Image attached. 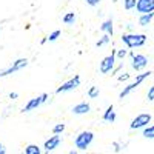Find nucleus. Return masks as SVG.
I'll use <instances>...</instances> for the list:
<instances>
[{
	"label": "nucleus",
	"mask_w": 154,
	"mask_h": 154,
	"mask_svg": "<svg viewBox=\"0 0 154 154\" xmlns=\"http://www.w3.org/2000/svg\"><path fill=\"white\" fill-rule=\"evenodd\" d=\"M17 97H19L17 93H11V94H9V99H17Z\"/></svg>",
	"instance_id": "cd10ccee"
},
{
	"label": "nucleus",
	"mask_w": 154,
	"mask_h": 154,
	"mask_svg": "<svg viewBox=\"0 0 154 154\" xmlns=\"http://www.w3.org/2000/svg\"><path fill=\"white\" fill-rule=\"evenodd\" d=\"M46 100H48V94H46V93H43V94H40V96H37V97L31 99V100L28 102V103L23 106V112H29V111L37 109L42 103H45Z\"/></svg>",
	"instance_id": "0eeeda50"
},
{
	"label": "nucleus",
	"mask_w": 154,
	"mask_h": 154,
	"mask_svg": "<svg viewBox=\"0 0 154 154\" xmlns=\"http://www.w3.org/2000/svg\"><path fill=\"white\" fill-rule=\"evenodd\" d=\"M2 149H5V148H3V145H2V143H0V151H2Z\"/></svg>",
	"instance_id": "7c9ffc66"
},
{
	"label": "nucleus",
	"mask_w": 154,
	"mask_h": 154,
	"mask_svg": "<svg viewBox=\"0 0 154 154\" xmlns=\"http://www.w3.org/2000/svg\"><path fill=\"white\" fill-rule=\"evenodd\" d=\"M114 63H116V49L111 53V56H106L102 59L100 62V72L102 74H108L114 69Z\"/></svg>",
	"instance_id": "6e6552de"
},
{
	"label": "nucleus",
	"mask_w": 154,
	"mask_h": 154,
	"mask_svg": "<svg viewBox=\"0 0 154 154\" xmlns=\"http://www.w3.org/2000/svg\"><path fill=\"white\" fill-rule=\"evenodd\" d=\"M25 154H42V148L34 143H29L25 146Z\"/></svg>",
	"instance_id": "dca6fc26"
},
{
	"label": "nucleus",
	"mask_w": 154,
	"mask_h": 154,
	"mask_svg": "<svg viewBox=\"0 0 154 154\" xmlns=\"http://www.w3.org/2000/svg\"><path fill=\"white\" fill-rule=\"evenodd\" d=\"M85 2L89 5V6H97L100 3V0H85Z\"/></svg>",
	"instance_id": "bb28decb"
},
{
	"label": "nucleus",
	"mask_w": 154,
	"mask_h": 154,
	"mask_svg": "<svg viewBox=\"0 0 154 154\" xmlns=\"http://www.w3.org/2000/svg\"><path fill=\"white\" fill-rule=\"evenodd\" d=\"M100 29L103 31L106 35H109V37H112V34H114V26H112V20L111 19H108V20H105L103 23L100 25Z\"/></svg>",
	"instance_id": "ddd939ff"
},
{
	"label": "nucleus",
	"mask_w": 154,
	"mask_h": 154,
	"mask_svg": "<svg viewBox=\"0 0 154 154\" xmlns=\"http://www.w3.org/2000/svg\"><path fill=\"white\" fill-rule=\"evenodd\" d=\"M66 154H77V151H75V149H71V151H69V152H66Z\"/></svg>",
	"instance_id": "c85d7f7f"
},
{
	"label": "nucleus",
	"mask_w": 154,
	"mask_h": 154,
	"mask_svg": "<svg viewBox=\"0 0 154 154\" xmlns=\"http://www.w3.org/2000/svg\"><path fill=\"white\" fill-rule=\"evenodd\" d=\"M136 11L140 16L142 14H149L154 12V0H137L136 3Z\"/></svg>",
	"instance_id": "9d476101"
},
{
	"label": "nucleus",
	"mask_w": 154,
	"mask_h": 154,
	"mask_svg": "<svg viewBox=\"0 0 154 154\" xmlns=\"http://www.w3.org/2000/svg\"><path fill=\"white\" fill-rule=\"evenodd\" d=\"M60 142H62L60 136H56V134H54V136H51L49 139H46V140H45L43 148H45V151H46V152H49V151H54L56 148H59Z\"/></svg>",
	"instance_id": "9b49d317"
},
{
	"label": "nucleus",
	"mask_w": 154,
	"mask_h": 154,
	"mask_svg": "<svg viewBox=\"0 0 154 154\" xmlns=\"http://www.w3.org/2000/svg\"><path fill=\"white\" fill-rule=\"evenodd\" d=\"M151 74H152V71H146V72H142V74H137V75H136V79H134V82L128 83V85L122 89V91H120L119 97H120V99H125L126 96H130V94L134 91V89H137L140 85H142V83L148 79V77H149Z\"/></svg>",
	"instance_id": "f257e3e1"
},
{
	"label": "nucleus",
	"mask_w": 154,
	"mask_h": 154,
	"mask_svg": "<svg viewBox=\"0 0 154 154\" xmlns=\"http://www.w3.org/2000/svg\"><path fill=\"white\" fill-rule=\"evenodd\" d=\"M0 154H6V151H5V149H2V151H0Z\"/></svg>",
	"instance_id": "c756f323"
},
{
	"label": "nucleus",
	"mask_w": 154,
	"mask_h": 154,
	"mask_svg": "<svg viewBox=\"0 0 154 154\" xmlns=\"http://www.w3.org/2000/svg\"><path fill=\"white\" fill-rule=\"evenodd\" d=\"M126 54H128V51L126 49H116V57H117V59H125L126 57Z\"/></svg>",
	"instance_id": "b1692460"
},
{
	"label": "nucleus",
	"mask_w": 154,
	"mask_h": 154,
	"mask_svg": "<svg viewBox=\"0 0 154 154\" xmlns=\"http://www.w3.org/2000/svg\"><path fill=\"white\" fill-rule=\"evenodd\" d=\"M142 134L145 139H154V125H148L146 128H143Z\"/></svg>",
	"instance_id": "f3484780"
},
{
	"label": "nucleus",
	"mask_w": 154,
	"mask_h": 154,
	"mask_svg": "<svg viewBox=\"0 0 154 154\" xmlns=\"http://www.w3.org/2000/svg\"><path fill=\"white\" fill-rule=\"evenodd\" d=\"M59 35H60V31L59 29H56V31H53L48 37H46V40H49V42H54V40H57L59 38Z\"/></svg>",
	"instance_id": "5701e85b"
},
{
	"label": "nucleus",
	"mask_w": 154,
	"mask_h": 154,
	"mask_svg": "<svg viewBox=\"0 0 154 154\" xmlns=\"http://www.w3.org/2000/svg\"><path fill=\"white\" fill-rule=\"evenodd\" d=\"M136 3H137V0H123V6L126 11H131L136 8Z\"/></svg>",
	"instance_id": "aec40b11"
},
{
	"label": "nucleus",
	"mask_w": 154,
	"mask_h": 154,
	"mask_svg": "<svg viewBox=\"0 0 154 154\" xmlns=\"http://www.w3.org/2000/svg\"><path fill=\"white\" fill-rule=\"evenodd\" d=\"M80 86V75H74V77H71L69 80H66L65 83H62L57 89H56V93L57 94H60V93H68V91H72V89H75V88H79Z\"/></svg>",
	"instance_id": "423d86ee"
},
{
	"label": "nucleus",
	"mask_w": 154,
	"mask_h": 154,
	"mask_svg": "<svg viewBox=\"0 0 154 154\" xmlns=\"http://www.w3.org/2000/svg\"><path fill=\"white\" fill-rule=\"evenodd\" d=\"M91 111V105L86 103V102H80V103H77L72 106V112L77 114V116H82V114H86Z\"/></svg>",
	"instance_id": "f8f14e48"
},
{
	"label": "nucleus",
	"mask_w": 154,
	"mask_h": 154,
	"mask_svg": "<svg viewBox=\"0 0 154 154\" xmlns=\"http://www.w3.org/2000/svg\"><path fill=\"white\" fill-rule=\"evenodd\" d=\"M131 59H133V62H131V66H133V69L134 71H142V69H145L146 66H148V59H146V56H143V54H133L131 53Z\"/></svg>",
	"instance_id": "1a4fd4ad"
},
{
	"label": "nucleus",
	"mask_w": 154,
	"mask_h": 154,
	"mask_svg": "<svg viewBox=\"0 0 154 154\" xmlns=\"http://www.w3.org/2000/svg\"><path fill=\"white\" fill-rule=\"evenodd\" d=\"M103 120H105V122H109V123H112V122L116 120V111H114V106H112V105L108 106L106 111L103 112Z\"/></svg>",
	"instance_id": "4468645a"
},
{
	"label": "nucleus",
	"mask_w": 154,
	"mask_h": 154,
	"mask_svg": "<svg viewBox=\"0 0 154 154\" xmlns=\"http://www.w3.org/2000/svg\"><path fill=\"white\" fill-rule=\"evenodd\" d=\"M75 22V14L74 12H66L65 16H63V23L65 25H74Z\"/></svg>",
	"instance_id": "a211bd4d"
},
{
	"label": "nucleus",
	"mask_w": 154,
	"mask_h": 154,
	"mask_svg": "<svg viewBox=\"0 0 154 154\" xmlns=\"http://www.w3.org/2000/svg\"><path fill=\"white\" fill-rule=\"evenodd\" d=\"M109 40H111V37L105 34L103 37H102V38H100V40H97V43H96V46H97V48H100V46H103V45H106V43H109Z\"/></svg>",
	"instance_id": "4be33fe9"
},
{
	"label": "nucleus",
	"mask_w": 154,
	"mask_h": 154,
	"mask_svg": "<svg viewBox=\"0 0 154 154\" xmlns=\"http://www.w3.org/2000/svg\"><path fill=\"white\" fill-rule=\"evenodd\" d=\"M122 42L128 48H140L146 43V35L145 34H123Z\"/></svg>",
	"instance_id": "7ed1b4c3"
},
{
	"label": "nucleus",
	"mask_w": 154,
	"mask_h": 154,
	"mask_svg": "<svg viewBox=\"0 0 154 154\" xmlns=\"http://www.w3.org/2000/svg\"><path fill=\"white\" fill-rule=\"evenodd\" d=\"M93 142H94V133L93 131H82V133L77 134L75 139H74L75 148L80 149V151H85Z\"/></svg>",
	"instance_id": "f03ea898"
},
{
	"label": "nucleus",
	"mask_w": 154,
	"mask_h": 154,
	"mask_svg": "<svg viewBox=\"0 0 154 154\" xmlns=\"http://www.w3.org/2000/svg\"><path fill=\"white\" fill-rule=\"evenodd\" d=\"M128 79H130V74H128V72H125V74H122V75L117 77L119 82H125V80H128Z\"/></svg>",
	"instance_id": "a878e982"
},
{
	"label": "nucleus",
	"mask_w": 154,
	"mask_h": 154,
	"mask_svg": "<svg viewBox=\"0 0 154 154\" xmlns=\"http://www.w3.org/2000/svg\"><path fill=\"white\" fill-rule=\"evenodd\" d=\"M99 86H91L88 89V97L89 99H96V97H99Z\"/></svg>",
	"instance_id": "6ab92c4d"
},
{
	"label": "nucleus",
	"mask_w": 154,
	"mask_h": 154,
	"mask_svg": "<svg viewBox=\"0 0 154 154\" xmlns=\"http://www.w3.org/2000/svg\"><path fill=\"white\" fill-rule=\"evenodd\" d=\"M151 120H152V116L149 112H140V114H137L136 117L131 120L130 128H131V130H143V128L148 126V123Z\"/></svg>",
	"instance_id": "20e7f679"
},
{
	"label": "nucleus",
	"mask_w": 154,
	"mask_h": 154,
	"mask_svg": "<svg viewBox=\"0 0 154 154\" xmlns=\"http://www.w3.org/2000/svg\"><path fill=\"white\" fill-rule=\"evenodd\" d=\"M28 63H29L28 59H17L16 62H12V65H9L6 69L0 71V77H6V75H9V74H14V72H17V71L23 69V68H26Z\"/></svg>",
	"instance_id": "39448f33"
},
{
	"label": "nucleus",
	"mask_w": 154,
	"mask_h": 154,
	"mask_svg": "<svg viewBox=\"0 0 154 154\" xmlns=\"http://www.w3.org/2000/svg\"><path fill=\"white\" fill-rule=\"evenodd\" d=\"M63 131H65V123H57V125H54V126H53V133H54L56 136L62 134Z\"/></svg>",
	"instance_id": "412c9836"
},
{
	"label": "nucleus",
	"mask_w": 154,
	"mask_h": 154,
	"mask_svg": "<svg viewBox=\"0 0 154 154\" xmlns=\"http://www.w3.org/2000/svg\"><path fill=\"white\" fill-rule=\"evenodd\" d=\"M151 20H154V12H149V14H142L139 17V25L140 26H148L151 23Z\"/></svg>",
	"instance_id": "2eb2a0df"
},
{
	"label": "nucleus",
	"mask_w": 154,
	"mask_h": 154,
	"mask_svg": "<svg viewBox=\"0 0 154 154\" xmlns=\"http://www.w3.org/2000/svg\"><path fill=\"white\" fill-rule=\"evenodd\" d=\"M146 99L149 100V102H154V85L148 89V94H146Z\"/></svg>",
	"instance_id": "393cba45"
}]
</instances>
